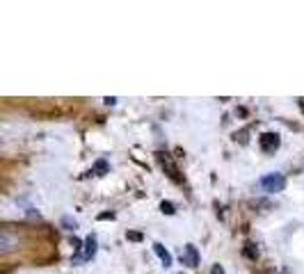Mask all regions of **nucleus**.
<instances>
[{"instance_id":"f257e3e1","label":"nucleus","mask_w":304,"mask_h":274,"mask_svg":"<svg viewBox=\"0 0 304 274\" xmlns=\"http://www.w3.org/2000/svg\"><path fill=\"white\" fill-rule=\"evenodd\" d=\"M258 187H261L263 192H267V194H275V192H281L286 187V178H284V174H279V172L265 174V176L258 181Z\"/></svg>"},{"instance_id":"f03ea898","label":"nucleus","mask_w":304,"mask_h":274,"mask_svg":"<svg viewBox=\"0 0 304 274\" xmlns=\"http://www.w3.org/2000/svg\"><path fill=\"white\" fill-rule=\"evenodd\" d=\"M281 140L277 132H263L261 137H258V146H261L263 153H275L277 149H279Z\"/></svg>"},{"instance_id":"7ed1b4c3","label":"nucleus","mask_w":304,"mask_h":274,"mask_svg":"<svg viewBox=\"0 0 304 274\" xmlns=\"http://www.w3.org/2000/svg\"><path fill=\"white\" fill-rule=\"evenodd\" d=\"M181 263L188 265V267H197L199 265V251L194 245H185L181 251Z\"/></svg>"},{"instance_id":"20e7f679","label":"nucleus","mask_w":304,"mask_h":274,"mask_svg":"<svg viewBox=\"0 0 304 274\" xmlns=\"http://www.w3.org/2000/svg\"><path fill=\"white\" fill-rule=\"evenodd\" d=\"M94 256H96V237L87 235L85 247H83V258H76V263H80V260H92Z\"/></svg>"},{"instance_id":"39448f33","label":"nucleus","mask_w":304,"mask_h":274,"mask_svg":"<svg viewBox=\"0 0 304 274\" xmlns=\"http://www.w3.org/2000/svg\"><path fill=\"white\" fill-rule=\"evenodd\" d=\"M153 251H156L158 258L162 260V265H165V267H170V265H172V254L160 245V242H156V245H153Z\"/></svg>"},{"instance_id":"423d86ee","label":"nucleus","mask_w":304,"mask_h":274,"mask_svg":"<svg viewBox=\"0 0 304 274\" xmlns=\"http://www.w3.org/2000/svg\"><path fill=\"white\" fill-rule=\"evenodd\" d=\"M106 172H108V162H106V160H98V162L94 164V172H92V174H96V176H103Z\"/></svg>"},{"instance_id":"0eeeda50","label":"nucleus","mask_w":304,"mask_h":274,"mask_svg":"<svg viewBox=\"0 0 304 274\" xmlns=\"http://www.w3.org/2000/svg\"><path fill=\"white\" fill-rule=\"evenodd\" d=\"M160 210H162L165 215H174V213H176V210H174V203H172V201H162V203H160Z\"/></svg>"},{"instance_id":"6e6552de","label":"nucleus","mask_w":304,"mask_h":274,"mask_svg":"<svg viewBox=\"0 0 304 274\" xmlns=\"http://www.w3.org/2000/svg\"><path fill=\"white\" fill-rule=\"evenodd\" d=\"M126 237H128V240H133V242H140V240H142V233H138V231H128V233H126Z\"/></svg>"},{"instance_id":"1a4fd4ad","label":"nucleus","mask_w":304,"mask_h":274,"mask_svg":"<svg viewBox=\"0 0 304 274\" xmlns=\"http://www.w3.org/2000/svg\"><path fill=\"white\" fill-rule=\"evenodd\" d=\"M62 224H64V226H69L71 231H76V226H78V224H76V219H71V217H64V219H62Z\"/></svg>"},{"instance_id":"9d476101","label":"nucleus","mask_w":304,"mask_h":274,"mask_svg":"<svg viewBox=\"0 0 304 274\" xmlns=\"http://www.w3.org/2000/svg\"><path fill=\"white\" fill-rule=\"evenodd\" d=\"M98 219H101V222H103V219H115V213H112V210H110V213H101V215H98Z\"/></svg>"},{"instance_id":"9b49d317","label":"nucleus","mask_w":304,"mask_h":274,"mask_svg":"<svg viewBox=\"0 0 304 274\" xmlns=\"http://www.w3.org/2000/svg\"><path fill=\"white\" fill-rule=\"evenodd\" d=\"M211 274H224V267H222V265H213Z\"/></svg>"},{"instance_id":"f8f14e48","label":"nucleus","mask_w":304,"mask_h":274,"mask_svg":"<svg viewBox=\"0 0 304 274\" xmlns=\"http://www.w3.org/2000/svg\"><path fill=\"white\" fill-rule=\"evenodd\" d=\"M106 103H108V105H115V103H117V98H112V96H108V98H106Z\"/></svg>"}]
</instances>
